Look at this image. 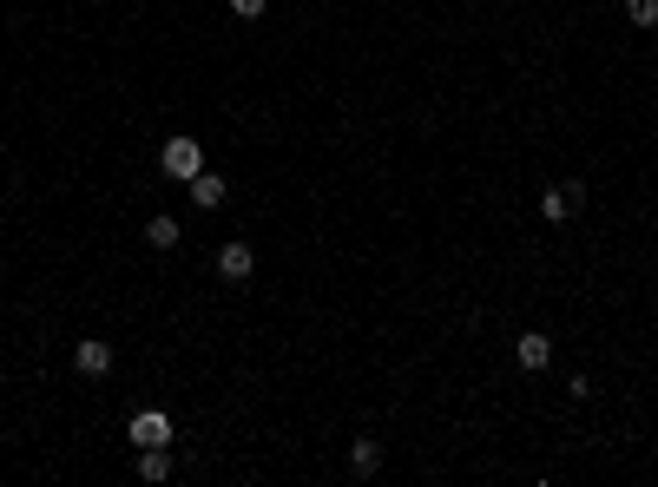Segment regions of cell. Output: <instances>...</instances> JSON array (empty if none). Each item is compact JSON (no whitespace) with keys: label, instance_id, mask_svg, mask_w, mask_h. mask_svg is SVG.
Returning <instances> with one entry per match:
<instances>
[{"label":"cell","instance_id":"cell-6","mask_svg":"<svg viewBox=\"0 0 658 487\" xmlns=\"http://www.w3.org/2000/svg\"><path fill=\"white\" fill-rule=\"evenodd\" d=\"M349 474H356V481L382 474V441L376 435H356V441H349Z\"/></svg>","mask_w":658,"mask_h":487},{"label":"cell","instance_id":"cell-7","mask_svg":"<svg viewBox=\"0 0 658 487\" xmlns=\"http://www.w3.org/2000/svg\"><path fill=\"white\" fill-rule=\"evenodd\" d=\"M514 362H520V369H547V362H553V336L527 330V336L514 343Z\"/></svg>","mask_w":658,"mask_h":487},{"label":"cell","instance_id":"cell-8","mask_svg":"<svg viewBox=\"0 0 658 487\" xmlns=\"http://www.w3.org/2000/svg\"><path fill=\"white\" fill-rule=\"evenodd\" d=\"M224 198H231V185H224L218 172H198V178H191V205H198V211H218Z\"/></svg>","mask_w":658,"mask_h":487},{"label":"cell","instance_id":"cell-10","mask_svg":"<svg viewBox=\"0 0 658 487\" xmlns=\"http://www.w3.org/2000/svg\"><path fill=\"white\" fill-rule=\"evenodd\" d=\"M139 474H145V481H172V448H139Z\"/></svg>","mask_w":658,"mask_h":487},{"label":"cell","instance_id":"cell-4","mask_svg":"<svg viewBox=\"0 0 658 487\" xmlns=\"http://www.w3.org/2000/svg\"><path fill=\"white\" fill-rule=\"evenodd\" d=\"M132 441H139V448H172V415H165V409L132 415Z\"/></svg>","mask_w":658,"mask_h":487},{"label":"cell","instance_id":"cell-12","mask_svg":"<svg viewBox=\"0 0 658 487\" xmlns=\"http://www.w3.org/2000/svg\"><path fill=\"white\" fill-rule=\"evenodd\" d=\"M264 7H270V0H231V14H237V20H257Z\"/></svg>","mask_w":658,"mask_h":487},{"label":"cell","instance_id":"cell-3","mask_svg":"<svg viewBox=\"0 0 658 487\" xmlns=\"http://www.w3.org/2000/svg\"><path fill=\"white\" fill-rule=\"evenodd\" d=\"M112 362H119V356H112V343H99V336H79V343H73V369H79V376H112Z\"/></svg>","mask_w":658,"mask_h":487},{"label":"cell","instance_id":"cell-11","mask_svg":"<svg viewBox=\"0 0 658 487\" xmlns=\"http://www.w3.org/2000/svg\"><path fill=\"white\" fill-rule=\"evenodd\" d=\"M626 20L652 33V27H658V0H626Z\"/></svg>","mask_w":658,"mask_h":487},{"label":"cell","instance_id":"cell-2","mask_svg":"<svg viewBox=\"0 0 658 487\" xmlns=\"http://www.w3.org/2000/svg\"><path fill=\"white\" fill-rule=\"evenodd\" d=\"M580 205H586V185H580V178H566V185H547V191H540V218H547V224H566Z\"/></svg>","mask_w":658,"mask_h":487},{"label":"cell","instance_id":"cell-1","mask_svg":"<svg viewBox=\"0 0 658 487\" xmlns=\"http://www.w3.org/2000/svg\"><path fill=\"white\" fill-rule=\"evenodd\" d=\"M158 165H165V178H178V185H191V178L204 172V152H198V139H165V152H158Z\"/></svg>","mask_w":658,"mask_h":487},{"label":"cell","instance_id":"cell-9","mask_svg":"<svg viewBox=\"0 0 658 487\" xmlns=\"http://www.w3.org/2000/svg\"><path fill=\"white\" fill-rule=\"evenodd\" d=\"M178 237H185V231H178L172 211H158V218L145 224V244H152V251H178Z\"/></svg>","mask_w":658,"mask_h":487},{"label":"cell","instance_id":"cell-5","mask_svg":"<svg viewBox=\"0 0 658 487\" xmlns=\"http://www.w3.org/2000/svg\"><path fill=\"white\" fill-rule=\"evenodd\" d=\"M251 270H257L251 244H218V277L224 283H251Z\"/></svg>","mask_w":658,"mask_h":487}]
</instances>
